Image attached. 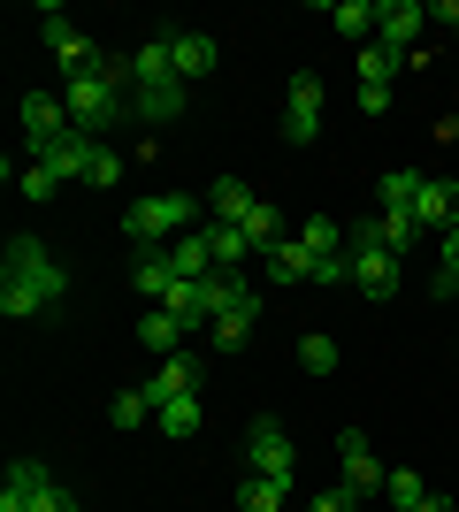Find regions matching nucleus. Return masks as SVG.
Instances as JSON below:
<instances>
[{"label": "nucleus", "instance_id": "9d476101", "mask_svg": "<svg viewBox=\"0 0 459 512\" xmlns=\"http://www.w3.org/2000/svg\"><path fill=\"white\" fill-rule=\"evenodd\" d=\"M245 459H253V474H284V482H299V451H291L284 421H253V436H245Z\"/></svg>", "mask_w": 459, "mask_h": 512}, {"label": "nucleus", "instance_id": "e433bc0d", "mask_svg": "<svg viewBox=\"0 0 459 512\" xmlns=\"http://www.w3.org/2000/svg\"><path fill=\"white\" fill-rule=\"evenodd\" d=\"M245 237H253V253H268V245H276V237H284V222H276V207H253V222H245Z\"/></svg>", "mask_w": 459, "mask_h": 512}, {"label": "nucleus", "instance_id": "5701e85b", "mask_svg": "<svg viewBox=\"0 0 459 512\" xmlns=\"http://www.w3.org/2000/svg\"><path fill=\"white\" fill-rule=\"evenodd\" d=\"M322 23L352 46H375V0H337V8H322Z\"/></svg>", "mask_w": 459, "mask_h": 512}, {"label": "nucleus", "instance_id": "20e7f679", "mask_svg": "<svg viewBox=\"0 0 459 512\" xmlns=\"http://www.w3.org/2000/svg\"><path fill=\"white\" fill-rule=\"evenodd\" d=\"M199 222H207V199L199 192H146L138 207H123V237L131 245H176Z\"/></svg>", "mask_w": 459, "mask_h": 512}, {"label": "nucleus", "instance_id": "9b49d317", "mask_svg": "<svg viewBox=\"0 0 459 512\" xmlns=\"http://www.w3.org/2000/svg\"><path fill=\"white\" fill-rule=\"evenodd\" d=\"M337 459H345V490H352V497H383L391 467L375 459V444L360 436V428H345V436H337Z\"/></svg>", "mask_w": 459, "mask_h": 512}, {"label": "nucleus", "instance_id": "a19ab883", "mask_svg": "<svg viewBox=\"0 0 459 512\" xmlns=\"http://www.w3.org/2000/svg\"><path fill=\"white\" fill-rule=\"evenodd\" d=\"M429 23H444V31L459 39V0H437V8H429Z\"/></svg>", "mask_w": 459, "mask_h": 512}, {"label": "nucleus", "instance_id": "dca6fc26", "mask_svg": "<svg viewBox=\"0 0 459 512\" xmlns=\"http://www.w3.org/2000/svg\"><path fill=\"white\" fill-rule=\"evenodd\" d=\"M46 482H54V467H39V459H16V467L0 474V512H39Z\"/></svg>", "mask_w": 459, "mask_h": 512}, {"label": "nucleus", "instance_id": "bb28decb", "mask_svg": "<svg viewBox=\"0 0 459 512\" xmlns=\"http://www.w3.org/2000/svg\"><path fill=\"white\" fill-rule=\"evenodd\" d=\"M421 184H429L421 169H391V176H383V192H375V207H383V214H414Z\"/></svg>", "mask_w": 459, "mask_h": 512}, {"label": "nucleus", "instance_id": "a878e982", "mask_svg": "<svg viewBox=\"0 0 459 512\" xmlns=\"http://www.w3.org/2000/svg\"><path fill=\"white\" fill-rule=\"evenodd\" d=\"M169 260H176V276H184V283H207V276H222L199 230H184V237H176V245H169Z\"/></svg>", "mask_w": 459, "mask_h": 512}, {"label": "nucleus", "instance_id": "79ce46f5", "mask_svg": "<svg viewBox=\"0 0 459 512\" xmlns=\"http://www.w3.org/2000/svg\"><path fill=\"white\" fill-rule=\"evenodd\" d=\"M414 512H452V497H421V505Z\"/></svg>", "mask_w": 459, "mask_h": 512}, {"label": "nucleus", "instance_id": "4be33fe9", "mask_svg": "<svg viewBox=\"0 0 459 512\" xmlns=\"http://www.w3.org/2000/svg\"><path fill=\"white\" fill-rule=\"evenodd\" d=\"M138 344H146L153 360H169V352H184V321H176L169 306H146V314H138Z\"/></svg>", "mask_w": 459, "mask_h": 512}, {"label": "nucleus", "instance_id": "58836bf2", "mask_svg": "<svg viewBox=\"0 0 459 512\" xmlns=\"http://www.w3.org/2000/svg\"><path fill=\"white\" fill-rule=\"evenodd\" d=\"M39 512H85V505H77V490H69V482H46Z\"/></svg>", "mask_w": 459, "mask_h": 512}, {"label": "nucleus", "instance_id": "b1692460", "mask_svg": "<svg viewBox=\"0 0 459 512\" xmlns=\"http://www.w3.org/2000/svg\"><path fill=\"white\" fill-rule=\"evenodd\" d=\"M261 329V299H245V306H230V314H215V329H207V344L215 352H245V337Z\"/></svg>", "mask_w": 459, "mask_h": 512}, {"label": "nucleus", "instance_id": "f03ea898", "mask_svg": "<svg viewBox=\"0 0 459 512\" xmlns=\"http://www.w3.org/2000/svg\"><path fill=\"white\" fill-rule=\"evenodd\" d=\"M62 100H69V123L85 130V138H100V130H115L123 115H131V62H100L85 69V77H62Z\"/></svg>", "mask_w": 459, "mask_h": 512}, {"label": "nucleus", "instance_id": "c9c22d12", "mask_svg": "<svg viewBox=\"0 0 459 512\" xmlns=\"http://www.w3.org/2000/svg\"><path fill=\"white\" fill-rule=\"evenodd\" d=\"M85 184H92V192H115V184H123V153L100 146V153H92V176H85Z\"/></svg>", "mask_w": 459, "mask_h": 512}, {"label": "nucleus", "instance_id": "7c9ffc66", "mask_svg": "<svg viewBox=\"0 0 459 512\" xmlns=\"http://www.w3.org/2000/svg\"><path fill=\"white\" fill-rule=\"evenodd\" d=\"M161 306H169V314L184 321V337H192V329H207V299H199V283H184V276H176V291H169Z\"/></svg>", "mask_w": 459, "mask_h": 512}, {"label": "nucleus", "instance_id": "cd10ccee", "mask_svg": "<svg viewBox=\"0 0 459 512\" xmlns=\"http://www.w3.org/2000/svg\"><path fill=\"white\" fill-rule=\"evenodd\" d=\"M299 245L314 260H345V230H337V222H329V214H314V222H299Z\"/></svg>", "mask_w": 459, "mask_h": 512}, {"label": "nucleus", "instance_id": "f3484780", "mask_svg": "<svg viewBox=\"0 0 459 512\" xmlns=\"http://www.w3.org/2000/svg\"><path fill=\"white\" fill-rule=\"evenodd\" d=\"M421 23H429V8H421V0H383V8H375V39L398 46V54H414Z\"/></svg>", "mask_w": 459, "mask_h": 512}, {"label": "nucleus", "instance_id": "ea45409f", "mask_svg": "<svg viewBox=\"0 0 459 512\" xmlns=\"http://www.w3.org/2000/svg\"><path fill=\"white\" fill-rule=\"evenodd\" d=\"M352 505H360V497H352V490H322V497H314V505H306V512H352Z\"/></svg>", "mask_w": 459, "mask_h": 512}, {"label": "nucleus", "instance_id": "6e6552de", "mask_svg": "<svg viewBox=\"0 0 459 512\" xmlns=\"http://www.w3.org/2000/svg\"><path fill=\"white\" fill-rule=\"evenodd\" d=\"M284 138L291 146H314V138H322V77H314V69H299L284 85Z\"/></svg>", "mask_w": 459, "mask_h": 512}, {"label": "nucleus", "instance_id": "a211bd4d", "mask_svg": "<svg viewBox=\"0 0 459 512\" xmlns=\"http://www.w3.org/2000/svg\"><path fill=\"white\" fill-rule=\"evenodd\" d=\"M92 153H100V138L69 130V138H54V146H46V153H31V161H46V169L62 176V184H85V176H92Z\"/></svg>", "mask_w": 459, "mask_h": 512}, {"label": "nucleus", "instance_id": "2f4dec72", "mask_svg": "<svg viewBox=\"0 0 459 512\" xmlns=\"http://www.w3.org/2000/svg\"><path fill=\"white\" fill-rule=\"evenodd\" d=\"M421 497H429V482H421L414 467H391V482H383V505H391V512H414Z\"/></svg>", "mask_w": 459, "mask_h": 512}, {"label": "nucleus", "instance_id": "f257e3e1", "mask_svg": "<svg viewBox=\"0 0 459 512\" xmlns=\"http://www.w3.org/2000/svg\"><path fill=\"white\" fill-rule=\"evenodd\" d=\"M69 299V268L46 253L39 237H8V253H0V314L8 321H39Z\"/></svg>", "mask_w": 459, "mask_h": 512}, {"label": "nucleus", "instance_id": "c85d7f7f", "mask_svg": "<svg viewBox=\"0 0 459 512\" xmlns=\"http://www.w3.org/2000/svg\"><path fill=\"white\" fill-rule=\"evenodd\" d=\"M375 237H383V245L406 260V253L421 245V222H414V214H383V207H375Z\"/></svg>", "mask_w": 459, "mask_h": 512}, {"label": "nucleus", "instance_id": "393cba45", "mask_svg": "<svg viewBox=\"0 0 459 512\" xmlns=\"http://www.w3.org/2000/svg\"><path fill=\"white\" fill-rule=\"evenodd\" d=\"M199 237H207L215 268H245V260H261V253H253V237H245V230H230V222H199Z\"/></svg>", "mask_w": 459, "mask_h": 512}, {"label": "nucleus", "instance_id": "6ab92c4d", "mask_svg": "<svg viewBox=\"0 0 459 512\" xmlns=\"http://www.w3.org/2000/svg\"><path fill=\"white\" fill-rule=\"evenodd\" d=\"M261 276L268 283H314V253H306L299 237H276V245L261 253Z\"/></svg>", "mask_w": 459, "mask_h": 512}, {"label": "nucleus", "instance_id": "ddd939ff", "mask_svg": "<svg viewBox=\"0 0 459 512\" xmlns=\"http://www.w3.org/2000/svg\"><path fill=\"white\" fill-rule=\"evenodd\" d=\"M146 398H153V413L169 406V398H199V352H169V360L146 375Z\"/></svg>", "mask_w": 459, "mask_h": 512}, {"label": "nucleus", "instance_id": "4c0bfd02", "mask_svg": "<svg viewBox=\"0 0 459 512\" xmlns=\"http://www.w3.org/2000/svg\"><path fill=\"white\" fill-rule=\"evenodd\" d=\"M62 192V176L46 169V161H31V169H23V199H54Z\"/></svg>", "mask_w": 459, "mask_h": 512}, {"label": "nucleus", "instance_id": "39448f33", "mask_svg": "<svg viewBox=\"0 0 459 512\" xmlns=\"http://www.w3.org/2000/svg\"><path fill=\"white\" fill-rule=\"evenodd\" d=\"M345 268H352V291H360V299H375V306L398 299V268H406V260L375 237V214L345 230Z\"/></svg>", "mask_w": 459, "mask_h": 512}, {"label": "nucleus", "instance_id": "4468645a", "mask_svg": "<svg viewBox=\"0 0 459 512\" xmlns=\"http://www.w3.org/2000/svg\"><path fill=\"white\" fill-rule=\"evenodd\" d=\"M161 39H169V62H176V77H184V85H199V77H215L222 46L207 39V31H161Z\"/></svg>", "mask_w": 459, "mask_h": 512}, {"label": "nucleus", "instance_id": "aec40b11", "mask_svg": "<svg viewBox=\"0 0 459 512\" xmlns=\"http://www.w3.org/2000/svg\"><path fill=\"white\" fill-rule=\"evenodd\" d=\"M131 283L146 291L153 306L169 299V291H176V260H169V245H138V268H131Z\"/></svg>", "mask_w": 459, "mask_h": 512}, {"label": "nucleus", "instance_id": "412c9836", "mask_svg": "<svg viewBox=\"0 0 459 512\" xmlns=\"http://www.w3.org/2000/svg\"><path fill=\"white\" fill-rule=\"evenodd\" d=\"M291 490H299V482H284V474H253V467H245V482H238V512H284V505H291Z\"/></svg>", "mask_w": 459, "mask_h": 512}, {"label": "nucleus", "instance_id": "f8f14e48", "mask_svg": "<svg viewBox=\"0 0 459 512\" xmlns=\"http://www.w3.org/2000/svg\"><path fill=\"white\" fill-rule=\"evenodd\" d=\"M414 222H421V237H452L459 230V176H429V184H421Z\"/></svg>", "mask_w": 459, "mask_h": 512}, {"label": "nucleus", "instance_id": "2eb2a0df", "mask_svg": "<svg viewBox=\"0 0 459 512\" xmlns=\"http://www.w3.org/2000/svg\"><path fill=\"white\" fill-rule=\"evenodd\" d=\"M253 207H261V192H253L245 176H215V184H207V222L245 230V222H253Z\"/></svg>", "mask_w": 459, "mask_h": 512}, {"label": "nucleus", "instance_id": "1a4fd4ad", "mask_svg": "<svg viewBox=\"0 0 459 512\" xmlns=\"http://www.w3.org/2000/svg\"><path fill=\"white\" fill-rule=\"evenodd\" d=\"M398 69H406V54H398V46H360V107H368V115H383V107H391V85H398Z\"/></svg>", "mask_w": 459, "mask_h": 512}, {"label": "nucleus", "instance_id": "423d86ee", "mask_svg": "<svg viewBox=\"0 0 459 512\" xmlns=\"http://www.w3.org/2000/svg\"><path fill=\"white\" fill-rule=\"evenodd\" d=\"M39 39H46V54L62 62V77H85V69H100V62H108V54H100V46H92L85 31H77V23H69L62 8H54V0L39 8Z\"/></svg>", "mask_w": 459, "mask_h": 512}, {"label": "nucleus", "instance_id": "f704fd0d", "mask_svg": "<svg viewBox=\"0 0 459 512\" xmlns=\"http://www.w3.org/2000/svg\"><path fill=\"white\" fill-rule=\"evenodd\" d=\"M437 299H459V230L437 237Z\"/></svg>", "mask_w": 459, "mask_h": 512}, {"label": "nucleus", "instance_id": "7ed1b4c3", "mask_svg": "<svg viewBox=\"0 0 459 512\" xmlns=\"http://www.w3.org/2000/svg\"><path fill=\"white\" fill-rule=\"evenodd\" d=\"M184 100H192V85L176 77L169 39H161V31H153V39H138V54H131V115H138V123H176V115H184Z\"/></svg>", "mask_w": 459, "mask_h": 512}, {"label": "nucleus", "instance_id": "c756f323", "mask_svg": "<svg viewBox=\"0 0 459 512\" xmlns=\"http://www.w3.org/2000/svg\"><path fill=\"white\" fill-rule=\"evenodd\" d=\"M337 360H345L337 337H322V329H306V337H299V367H306V375H337Z\"/></svg>", "mask_w": 459, "mask_h": 512}, {"label": "nucleus", "instance_id": "72a5a7b5", "mask_svg": "<svg viewBox=\"0 0 459 512\" xmlns=\"http://www.w3.org/2000/svg\"><path fill=\"white\" fill-rule=\"evenodd\" d=\"M153 428L161 436H199V398H169V406L153 413Z\"/></svg>", "mask_w": 459, "mask_h": 512}, {"label": "nucleus", "instance_id": "473e14b6", "mask_svg": "<svg viewBox=\"0 0 459 512\" xmlns=\"http://www.w3.org/2000/svg\"><path fill=\"white\" fill-rule=\"evenodd\" d=\"M108 421H115V428H146V421H153V398H146V383H138V390H115Z\"/></svg>", "mask_w": 459, "mask_h": 512}, {"label": "nucleus", "instance_id": "0eeeda50", "mask_svg": "<svg viewBox=\"0 0 459 512\" xmlns=\"http://www.w3.org/2000/svg\"><path fill=\"white\" fill-rule=\"evenodd\" d=\"M16 123H23V153H46L54 138H69V130H77L62 92H23V100H16Z\"/></svg>", "mask_w": 459, "mask_h": 512}]
</instances>
